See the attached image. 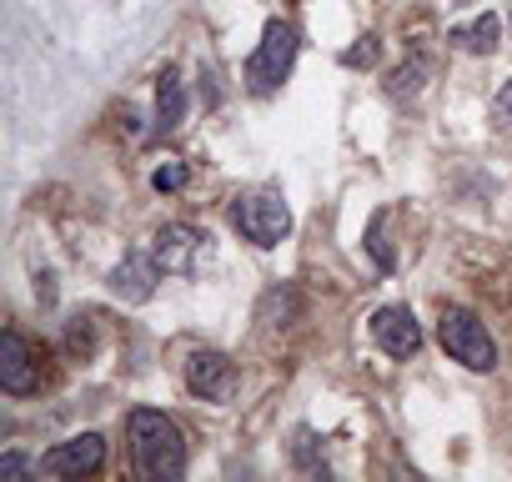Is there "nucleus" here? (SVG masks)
Returning <instances> with one entry per match:
<instances>
[{
	"label": "nucleus",
	"mask_w": 512,
	"mask_h": 482,
	"mask_svg": "<svg viewBox=\"0 0 512 482\" xmlns=\"http://www.w3.org/2000/svg\"><path fill=\"white\" fill-rule=\"evenodd\" d=\"M131 467L146 482H181L186 477V437L166 412H156V407L131 412Z\"/></svg>",
	"instance_id": "nucleus-1"
},
{
	"label": "nucleus",
	"mask_w": 512,
	"mask_h": 482,
	"mask_svg": "<svg viewBox=\"0 0 512 482\" xmlns=\"http://www.w3.org/2000/svg\"><path fill=\"white\" fill-rule=\"evenodd\" d=\"M437 342H442V352H447L452 362H462L467 372H492V367H497V342H492V332L482 327V317L467 312V307H442V317H437Z\"/></svg>",
	"instance_id": "nucleus-2"
},
{
	"label": "nucleus",
	"mask_w": 512,
	"mask_h": 482,
	"mask_svg": "<svg viewBox=\"0 0 512 482\" xmlns=\"http://www.w3.org/2000/svg\"><path fill=\"white\" fill-rule=\"evenodd\" d=\"M297 66V31L287 21H267L262 41H256L251 61H246V86L256 96H272Z\"/></svg>",
	"instance_id": "nucleus-3"
},
{
	"label": "nucleus",
	"mask_w": 512,
	"mask_h": 482,
	"mask_svg": "<svg viewBox=\"0 0 512 482\" xmlns=\"http://www.w3.org/2000/svg\"><path fill=\"white\" fill-rule=\"evenodd\" d=\"M231 226L251 247H282V236L292 231V211L277 191H246L231 201Z\"/></svg>",
	"instance_id": "nucleus-4"
},
{
	"label": "nucleus",
	"mask_w": 512,
	"mask_h": 482,
	"mask_svg": "<svg viewBox=\"0 0 512 482\" xmlns=\"http://www.w3.org/2000/svg\"><path fill=\"white\" fill-rule=\"evenodd\" d=\"M151 252L161 262V272L171 277H196L206 262H211V236L186 226V221H166L156 236H151Z\"/></svg>",
	"instance_id": "nucleus-5"
},
{
	"label": "nucleus",
	"mask_w": 512,
	"mask_h": 482,
	"mask_svg": "<svg viewBox=\"0 0 512 482\" xmlns=\"http://www.w3.org/2000/svg\"><path fill=\"white\" fill-rule=\"evenodd\" d=\"M186 387H191L201 402H231L236 387H241V372H236V362H231L226 352L201 347V352L186 357Z\"/></svg>",
	"instance_id": "nucleus-6"
},
{
	"label": "nucleus",
	"mask_w": 512,
	"mask_h": 482,
	"mask_svg": "<svg viewBox=\"0 0 512 482\" xmlns=\"http://www.w3.org/2000/svg\"><path fill=\"white\" fill-rule=\"evenodd\" d=\"M0 392H6V397H31V392H41V362H36L31 342H26L16 327L0 332Z\"/></svg>",
	"instance_id": "nucleus-7"
},
{
	"label": "nucleus",
	"mask_w": 512,
	"mask_h": 482,
	"mask_svg": "<svg viewBox=\"0 0 512 482\" xmlns=\"http://www.w3.org/2000/svg\"><path fill=\"white\" fill-rule=\"evenodd\" d=\"M101 467H106V437L101 432H81L71 442H56L41 457V472L46 477H96Z\"/></svg>",
	"instance_id": "nucleus-8"
},
{
	"label": "nucleus",
	"mask_w": 512,
	"mask_h": 482,
	"mask_svg": "<svg viewBox=\"0 0 512 482\" xmlns=\"http://www.w3.org/2000/svg\"><path fill=\"white\" fill-rule=\"evenodd\" d=\"M156 282H161V262H156V252H126L106 287H111V297H121L126 307H141V302L156 297Z\"/></svg>",
	"instance_id": "nucleus-9"
},
{
	"label": "nucleus",
	"mask_w": 512,
	"mask_h": 482,
	"mask_svg": "<svg viewBox=\"0 0 512 482\" xmlns=\"http://www.w3.org/2000/svg\"><path fill=\"white\" fill-rule=\"evenodd\" d=\"M372 342H377L387 357L407 362V357L422 352V327H417V317H412L407 307H382V312L372 317Z\"/></svg>",
	"instance_id": "nucleus-10"
},
{
	"label": "nucleus",
	"mask_w": 512,
	"mask_h": 482,
	"mask_svg": "<svg viewBox=\"0 0 512 482\" xmlns=\"http://www.w3.org/2000/svg\"><path fill=\"white\" fill-rule=\"evenodd\" d=\"M186 121V86H181V71L176 66H166L161 71V81H156V136H171L176 126Z\"/></svg>",
	"instance_id": "nucleus-11"
},
{
	"label": "nucleus",
	"mask_w": 512,
	"mask_h": 482,
	"mask_svg": "<svg viewBox=\"0 0 512 482\" xmlns=\"http://www.w3.org/2000/svg\"><path fill=\"white\" fill-rule=\"evenodd\" d=\"M447 41H452L457 51H467V56H492V51H497V41H502V21L487 11V16H477L472 26H452V31H447Z\"/></svg>",
	"instance_id": "nucleus-12"
},
{
	"label": "nucleus",
	"mask_w": 512,
	"mask_h": 482,
	"mask_svg": "<svg viewBox=\"0 0 512 482\" xmlns=\"http://www.w3.org/2000/svg\"><path fill=\"white\" fill-rule=\"evenodd\" d=\"M297 312H302V297H297L292 282H282V287H272V292L262 297V307H256V322H267V327H292Z\"/></svg>",
	"instance_id": "nucleus-13"
},
{
	"label": "nucleus",
	"mask_w": 512,
	"mask_h": 482,
	"mask_svg": "<svg viewBox=\"0 0 512 482\" xmlns=\"http://www.w3.org/2000/svg\"><path fill=\"white\" fill-rule=\"evenodd\" d=\"M427 81H432V56L417 51V56H407V61L387 76V96H402V101H407V96H417Z\"/></svg>",
	"instance_id": "nucleus-14"
},
{
	"label": "nucleus",
	"mask_w": 512,
	"mask_h": 482,
	"mask_svg": "<svg viewBox=\"0 0 512 482\" xmlns=\"http://www.w3.org/2000/svg\"><path fill=\"white\" fill-rule=\"evenodd\" d=\"M66 352L76 362H91L96 357V317H71L66 322Z\"/></svg>",
	"instance_id": "nucleus-15"
},
{
	"label": "nucleus",
	"mask_w": 512,
	"mask_h": 482,
	"mask_svg": "<svg viewBox=\"0 0 512 482\" xmlns=\"http://www.w3.org/2000/svg\"><path fill=\"white\" fill-rule=\"evenodd\" d=\"M367 252H372V262H377L382 272L397 267V257H392V247H387V216H372V226H367Z\"/></svg>",
	"instance_id": "nucleus-16"
},
{
	"label": "nucleus",
	"mask_w": 512,
	"mask_h": 482,
	"mask_svg": "<svg viewBox=\"0 0 512 482\" xmlns=\"http://www.w3.org/2000/svg\"><path fill=\"white\" fill-rule=\"evenodd\" d=\"M186 176H191V171H186V161H161V166L151 171V186L171 196V191H181V186H186Z\"/></svg>",
	"instance_id": "nucleus-17"
},
{
	"label": "nucleus",
	"mask_w": 512,
	"mask_h": 482,
	"mask_svg": "<svg viewBox=\"0 0 512 482\" xmlns=\"http://www.w3.org/2000/svg\"><path fill=\"white\" fill-rule=\"evenodd\" d=\"M312 442H317V437H312V432L302 427V432H297V442H292V452H297L302 472H312V477H327V462L317 457V447H312Z\"/></svg>",
	"instance_id": "nucleus-18"
},
{
	"label": "nucleus",
	"mask_w": 512,
	"mask_h": 482,
	"mask_svg": "<svg viewBox=\"0 0 512 482\" xmlns=\"http://www.w3.org/2000/svg\"><path fill=\"white\" fill-rule=\"evenodd\" d=\"M377 51H382V41H377V36H362L357 46L342 51V66H352V71L362 66V71H367V66H377Z\"/></svg>",
	"instance_id": "nucleus-19"
},
{
	"label": "nucleus",
	"mask_w": 512,
	"mask_h": 482,
	"mask_svg": "<svg viewBox=\"0 0 512 482\" xmlns=\"http://www.w3.org/2000/svg\"><path fill=\"white\" fill-rule=\"evenodd\" d=\"M31 472H41V462H31V457H21V452L0 457V477H31Z\"/></svg>",
	"instance_id": "nucleus-20"
},
{
	"label": "nucleus",
	"mask_w": 512,
	"mask_h": 482,
	"mask_svg": "<svg viewBox=\"0 0 512 482\" xmlns=\"http://www.w3.org/2000/svg\"><path fill=\"white\" fill-rule=\"evenodd\" d=\"M36 302L41 307H56V277L51 272H36Z\"/></svg>",
	"instance_id": "nucleus-21"
},
{
	"label": "nucleus",
	"mask_w": 512,
	"mask_h": 482,
	"mask_svg": "<svg viewBox=\"0 0 512 482\" xmlns=\"http://www.w3.org/2000/svg\"><path fill=\"white\" fill-rule=\"evenodd\" d=\"M497 111H502V116H507V121H512V81H507V86H502V96H497Z\"/></svg>",
	"instance_id": "nucleus-22"
}]
</instances>
